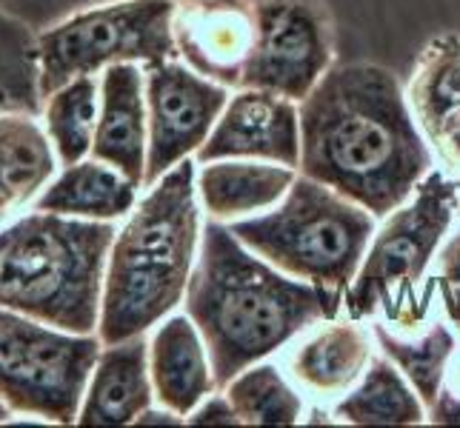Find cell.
<instances>
[{
  "label": "cell",
  "mask_w": 460,
  "mask_h": 428,
  "mask_svg": "<svg viewBox=\"0 0 460 428\" xmlns=\"http://www.w3.org/2000/svg\"><path fill=\"white\" fill-rule=\"evenodd\" d=\"M101 4H112V0H0V12L23 21L38 35V31Z\"/></svg>",
  "instance_id": "4316f807"
},
{
  "label": "cell",
  "mask_w": 460,
  "mask_h": 428,
  "mask_svg": "<svg viewBox=\"0 0 460 428\" xmlns=\"http://www.w3.org/2000/svg\"><path fill=\"white\" fill-rule=\"evenodd\" d=\"M178 57L209 81L241 89L255 49L252 0H178L174 9Z\"/></svg>",
  "instance_id": "8fae6325"
},
{
  "label": "cell",
  "mask_w": 460,
  "mask_h": 428,
  "mask_svg": "<svg viewBox=\"0 0 460 428\" xmlns=\"http://www.w3.org/2000/svg\"><path fill=\"white\" fill-rule=\"evenodd\" d=\"M186 423H192V425H241V420H237L234 408L224 391H212L209 397L186 417Z\"/></svg>",
  "instance_id": "f1b7e54d"
},
{
  "label": "cell",
  "mask_w": 460,
  "mask_h": 428,
  "mask_svg": "<svg viewBox=\"0 0 460 428\" xmlns=\"http://www.w3.org/2000/svg\"><path fill=\"white\" fill-rule=\"evenodd\" d=\"M432 283L438 292V303L447 314L449 326L460 337V217L455 229L447 234V240L438 249V258L432 263Z\"/></svg>",
  "instance_id": "484cf974"
},
{
  "label": "cell",
  "mask_w": 460,
  "mask_h": 428,
  "mask_svg": "<svg viewBox=\"0 0 460 428\" xmlns=\"http://www.w3.org/2000/svg\"><path fill=\"white\" fill-rule=\"evenodd\" d=\"M101 112V83L94 74L77 77V81L60 86L46 98L43 118L46 132L52 137L55 154L63 166L81 163L92 152L94 129H98Z\"/></svg>",
  "instance_id": "cb8c5ba5"
},
{
  "label": "cell",
  "mask_w": 460,
  "mask_h": 428,
  "mask_svg": "<svg viewBox=\"0 0 460 428\" xmlns=\"http://www.w3.org/2000/svg\"><path fill=\"white\" fill-rule=\"evenodd\" d=\"M432 425H460V340L443 371V383L438 391V400L429 408Z\"/></svg>",
  "instance_id": "83f0119b"
},
{
  "label": "cell",
  "mask_w": 460,
  "mask_h": 428,
  "mask_svg": "<svg viewBox=\"0 0 460 428\" xmlns=\"http://www.w3.org/2000/svg\"><path fill=\"white\" fill-rule=\"evenodd\" d=\"M335 423L343 425H423L429 411L415 386L394 362L377 352L363 377L341 400L329 406Z\"/></svg>",
  "instance_id": "d6986e66"
},
{
  "label": "cell",
  "mask_w": 460,
  "mask_h": 428,
  "mask_svg": "<svg viewBox=\"0 0 460 428\" xmlns=\"http://www.w3.org/2000/svg\"><path fill=\"white\" fill-rule=\"evenodd\" d=\"M112 220L26 214L0 231V306L72 335H94Z\"/></svg>",
  "instance_id": "277c9868"
},
{
  "label": "cell",
  "mask_w": 460,
  "mask_h": 428,
  "mask_svg": "<svg viewBox=\"0 0 460 428\" xmlns=\"http://www.w3.org/2000/svg\"><path fill=\"white\" fill-rule=\"evenodd\" d=\"M229 98L232 89L198 74L181 57L146 69V188L178 163L198 154L217 118L224 115Z\"/></svg>",
  "instance_id": "30bf717a"
},
{
  "label": "cell",
  "mask_w": 460,
  "mask_h": 428,
  "mask_svg": "<svg viewBox=\"0 0 460 428\" xmlns=\"http://www.w3.org/2000/svg\"><path fill=\"white\" fill-rule=\"evenodd\" d=\"M335 66V21L326 0H255V49L241 89H266L295 103Z\"/></svg>",
  "instance_id": "9c48e42d"
},
{
  "label": "cell",
  "mask_w": 460,
  "mask_h": 428,
  "mask_svg": "<svg viewBox=\"0 0 460 428\" xmlns=\"http://www.w3.org/2000/svg\"><path fill=\"white\" fill-rule=\"evenodd\" d=\"M155 403V386L149 371L146 335L120 340L101 348L89 386L84 394L77 423L84 425H123Z\"/></svg>",
  "instance_id": "e0dca14e"
},
{
  "label": "cell",
  "mask_w": 460,
  "mask_h": 428,
  "mask_svg": "<svg viewBox=\"0 0 460 428\" xmlns=\"http://www.w3.org/2000/svg\"><path fill=\"white\" fill-rule=\"evenodd\" d=\"M101 337L72 335L0 306V400L12 411L75 423Z\"/></svg>",
  "instance_id": "ba28073f"
},
{
  "label": "cell",
  "mask_w": 460,
  "mask_h": 428,
  "mask_svg": "<svg viewBox=\"0 0 460 428\" xmlns=\"http://www.w3.org/2000/svg\"><path fill=\"white\" fill-rule=\"evenodd\" d=\"M229 226L243 246L283 275L312 283L343 314V297L375 237L377 217L332 186L297 174L278 205Z\"/></svg>",
  "instance_id": "8992f818"
},
{
  "label": "cell",
  "mask_w": 460,
  "mask_h": 428,
  "mask_svg": "<svg viewBox=\"0 0 460 428\" xmlns=\"http://www.w3.org/2000/svg\"><path fill=\"white\" fill-rule=\"evenodd\" d=\"M149 152V115H146V72L137 63H115L101 81V112L94 129L92 154L144 186Z\"/></svg>",
  "instance_id": "9a60e30c"
},
{
  "label": "cell",
  "mask_w": 460,
  "mask_h": 428,
  "mask_svg": "<svg viewBox=\"0 0 460 428\" xmlns=\"http://www.w3.org/2000/svg\"><path fill=\"white\" fill-rule=\"evenodd\" d=\"M149 371L155 400L183 420L217 391L212 360L189 314H169L149 340Z\"/></svg>",
  "instance_id": "2e32d148"
},
{
  "label": "cell",
  "mask_w": 460,
  "mask_h": 428,
  "mask_svg": "<svg viewBox=\"0 0 460 428\" xmlns=\"http://www.w3.org/2000/svg\"><path fill=\"white\" fill-rule=\"evenodd\" d=\"M435 166L406 89L377 63H335L300 100L297 171L377 220L403 205Z\"/></svg>",
  "instance_id": "6da1fadb"
},
{
  "label": "cell",
  "mask_w": 460,
  "mask_h": 428,
  "mask_svg": "<svg viewBox=\"0 0 460 428\" xmlns=\"http://www.w3.org/2000/svg\"><path fill=\"white\" fill-rule=\"evenodd\" d=\"M9 415H12V408H9V406H6L4 400H0V423H4V420H6Z\"/></svg>",
  "instance_id": "f546056e"
},
{
  "label": "cell",
  "mask_w": 460,
  "mask_h": 428,
  "mask_svg": "<svg viewBox=\"0 0 460 428\" xmlns=\"http://www.w3.org/2000/svg\"><path fill=\"white\" fill-rule=\"evenodd\" d=\"M40 109L38 35L23 21L0 12V112L38 115Z\"/></svg>",
  "instance_id": "d4e9b609"
},
{
  "label": "cell",
  "mask_w": 460,
  "mask_h": 428,
  "mask_svg": "<svg viewBox=\"0 0 460 428\" xmlns=\"http://www.w3.org/2000/svg\"><path fill=\"white\" fill-rule=\"evenodd\" d=\"M198 166L200 209L220 223L269 212L283 200L300 174L292 166L255 161V157H224Z\"/></svg>",
  "instance_id": "ac0fdd59"
},
{
  "label": "cell",
  "mask_w": 460,
  "mask_h": 428,
  "mask_svg": "<svg viewBox=\"0 0 460 428\" xmlns=\"http://www.w3.org/2000/svg\"><path fill=\"white\" fill-rule=\"evenodd\" d=\"M55 154L35 115L0 112V223L52 180Z\"/></svg>",
  "instance_id": "7402d4cb"
},
{
  "label": "cell",
  "mask_w": 460,
  "mask_h": 428,
  "mask_svg": "<svg viewBox=\"0 0 460 428\" xmlns=\"http://www.w3.org/2000/svg\"><path fill=\"white\" fill-rule=\"evenodd\" d=\"M224 157H255L297 169L300 103L266 89H234L195 161L209 163Z\"/></svg>",
  "instance_id": "7c38bea8"
},
{
  "label": "cell",
  "mask_w": 460,
  "mask_h": 428,
  "mask_svg": "<svg viewBox=\"0 0 460 428\" xmlns=\"http://www.w3.org/2000/svg\"><path fill=\"white\" fill-rule=\"evenodd\" d=\"M377 343V352H384L394 366H398L418 397L429 411L438 400V391L443 383V371L457 345V331L449 326L447 314L435 311L429 320L415 328H389L384 323H369Z\"/></svg>",
  "instance_id": "44dd1931"
},
{
  "label": "cell",
  "mask_w": 460,
  "mask_h": 428,
  "mask_svg": "<svg viewBox=\"0 0 460 428\" xmlns=\"http://www.w3.org/2000/svg\"><path fill=\"white\" fill-rule=\"evenodd\" d=\"M137 203V183L101 161H81L63 169L60 178L35 200L38 212H58L86 220H120Z\"/></svg>",
  "instance_id": "ffe728a7"
},
{
  "label": "cell",
  "mask_w": 460,
  "mask_h": 428,
  "mask_svg": "<svg viewBox=\"0 0 460 428\" xmlns=\"http://www.w3.org/2000/svg\"><path fill=\"white\" fill-rule=\"evenodd\" d=\"M241 425H295L304 423L306 403L289 374L275 362L258 360L224 389Z\"/></svg>",
  "instance_id": "603a6c76"
},
{
  "label": "cell",
  "mask_w": 460,
  "mask_h": 428,
  "mask_svg": "<svg viewBox=\"0 0 460 428\" xmlns=\"http://www.w3.org/2000/svg\"><path fill=\"white\" fill-rule=\"evenodd\" d=\"M183 303L209 352L217 391L314 323L341 317L321 289L283 275L237 240L229 223L209 217Z\"/></svg>",
  "instance_id": "7a4b0ae2"
},
{
  "label": "cell",
  "mask_w": 460,
  "mask_h": 428,
  "mask_svg": "<svg viewBox=\"0 0 460 428\" xmlns=\"http://www.w3.org/2000/svg\"><path fill=\"white\" fill-rule=\"evenodd\" d=\"M367 320L332 317L306 328L283 360V371L317 406H332L352 389L377 354Z\"/></svg>",
  "instance_id": "4fadbf2b"
},
{
  "label": "cell",
  "mask_w": 460,
  "mask_h": 428,
  "mask_svg": "<svg viewBox=\"0 0 460 428\" xmlns=\"http://www.w3.org/2000/svg\"><path fill=\"white\" fill-rule=\"evenodd\" d=\"M406 100L435 163L460 183V35L449 31L423 46Z\"/></svg>",
  "instance_id": "5bb4252c"
},
{
  "label": "cell",
  "mask_w": 460,
  "mask_h": 428,
  "mask_svg": "<svg viewBox=\"0 0 460 428\" xmlns=\"http://www.w3.org/2000/svg\"><path fill=\"white\" fill-rule=\"evenodd\" d=\"M174 9L178 0H112L38 31L40 98L115 63L174 60Z\"/></svg>",
  "instance_id": "52a82bcc"
},
{
  "label": "cell",
  "mask_w": 460,
  "mask_h": 428,
  "mask_svg": "<svg viewBox=\"0 0 460 428\" xmlns=\"http://www.w3.org/2000/svg\"><path fill=\"white\" fill-rule=\"evenodd\" d=\"M460 217V183L435 166L411 197L377 220L375 237L343 297V314L389 328H415L440 311L432 263Z\"/></svg>",
  "instance_id": "5b68a950"
},
{
  "label": "cell",
  "mask_w": 460,
  "mask_h": 428,
  "mask_svg": "<svg viewBox=\"0 0 460 428\" xmlns=\"http://www.w3.org/2000/svg\"><path fill=\"white\" fill-rule=\"evenodd\" d=\"M198 169L166 171L126 214L109 251L98 337L103 345L146 335L178 309L200 249Z\"/></svg>",
  "instance_id": "3957f363"
}]
</instances>
